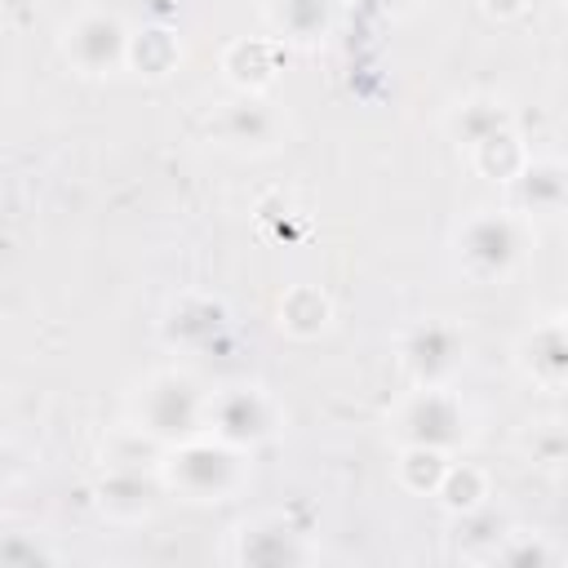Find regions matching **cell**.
Segmentation results:
<instances>
[{
	"instance_id": "cell-1",
	"label": "cell",
	"mask_w": 568,
	"mask_h": 568,
	"mask_svg": "<svg viewBox=\"0 0 568 568\" xmlns=\"http://www.w3.org/2000/svg\"><path fill=\"white\" fill-rule=\"evenodd\" d=\"M204 417H209V395L186 377V373H155L142 395H138V430H146L151 439H195L204 435Z\"/></svg>"
},
{
	"instance_id": "cell-2",
	"label": "cell",
	"mask_w": 568,
	"mask_h": 568,
	"mask_svg": "<svg viewBox=\"0 0 568 568\" xmlns=\"http://www.w3.org/2000/svg\"><path fill=\"white\" fill-rule=\"evenodd\" d=\"M164 479L186 493L191 501H222L235 484H240V453L222 439H182L169 462H164Z\"/></svg>"
},
{
	"instance_id": "cell-3",
	"label": "cell",
	"mask_w": 568,
	"mask_h": 568,
	"mask_svg": "<svg viewBox=\"0 0 568 568\" xmlns=\"http://www.w3.org/2000/svg\"><path fill=\"white\" fill-rule=\"evenodd\" d=\"M129 27L115 18V13H102V9H89L80 13L67 36H62V53L71 58V67L80 75H111L115 67L129 62Z\"/></svg>"
},
{
	"instance_id": "cell-4",
	"label": "cell",
	"mask_w": 568,
	"mask_h": 568,
	"mask_svg": "<svg viewBox=\"0 0 568 568\" xmlns=\"http://www.w3.org/2000/svg\"><path fill=\"white\" fill-rule=\"evenodd\" d=\"M524 253V231L510 213H479L457 235V257L470 275H506Z\"/></svg>"
},
{
	"instance_id": "cell-5",
	"label": "cell",
	"mask_w": 568,
	"mask_h": 568,
	"mask_svg": "<svg viewBox=\"0 0 568 568\" xmlns=\"http://www.w3.org/2000/svg\"><path fill=\"white\" fill-rule=\"evenodd\" d=\"M399 435L417 448L444 453L466 435V413L444 386H422L399 413Z\"/></svg>"
},
{
	"instance_id": "cell-6",
	"label": "cell",
	"mask_w": 568,
	"mask_h": 568,
	"mask_svg": "<svg viewBox=\"0 0 568 568\" xmlns=\"http://www.w3.org/2000/svg\"><path fill=\"white\" fill-rule=\"evenodd\" d=\"M204 430H213L231 448H248L275 430L271 426V399L257 386H231L222 395H209Z\"/></svg>"
},
{
	"instance_id": "cell-7",
	"label": "cell",
	"mask_w": 568,
	"mask_h": 568,
	"mask_svg": "<svg viewBox=\"0 0 568 568\" xmlns=\"http://www.w3.org/2000/svg\"><path fill=\"white\" fill-rule=\"evenodd\" d=\"M404 364L422 386H444L462 364V337L448 324H422L404 342Z\"/></svg>"
},
{
	"instance_id": "cell-8",
	"label": "cell",
	"mask_w": 568,
	"mask_h": 568,
	"mask_svg": "<svg viewBox=\"0 0 568 568\" xmlns=\"http://www.w3.org/2000/svg\"><path fill=\"white\" fill-rule=\"evenodd\" d=\"M328 0H266V18L288 40H320L328 31Z\"/></svg>"
},
{
	"instance_id": "cell-9",
	"label": "cell",
	"mask_w": 568,
	"mask_h": 568,
	"mask_svg": "<svg viewBox=\"0 0 568 568\" xmlns=\"http://www.w3.org/2000/svg\"><path fill=\"white\" fill-rule=\"evenodd\" d=\"M222 133H226V142L257 146V142H271L275 138V115L262 102H235L226 111V120H222Z\"/></svg>"
},
{
	"instance_id": "cell-10",
	"label": "cell",
	"mask_w": 568,
	"mask_h": 568,
	"mask_svg": "<svg viewBox=\"0 0 568 568\" xmlns=\"http://www.w3.org/2000/svg\"><path fill=\"white\" fill-rule=\"evenodd\" d=\"M120 501H129V515L138 519V515H146L151 510V488L133 475V470H120V475H111L106 484H102V510L106 515H115V506Z\"/></svg>"
},
{
	"instance_id": "cell-11",
	"label": "cell",
	"mask_w": 568,
	"mask_h": 568,
	"mask_svg": "<svg viewBox=\"0 0 568 568\" xmlns=\"http://www.w3.org/2000/svg\"><path fill=\"white\" fill-rule=\"evenodd\" d=\"M515 178L524 182V191H528L524 204H528L532 213H555V209H559V169H555V164H541V169L524 164Z\"/></svg>"
},
{
	"instance_id": "cell-12",
	"label": "cell",
	"mask_w": 568,
	"mask_h": 568,
	"mask_svg": "<svg viewBox=\"0 0 568 568\" xmlns=\"http://www.w3.org/2000/svg\"><path fill=\"white\" fill-rule=\"evenodd\" d=\"M453 129H457V138H462L466 146H475V142H484L488 133L506 129V115H501V111H497L493 102H466V106L457 111Z\"/></svg>"
}]
</instances>
